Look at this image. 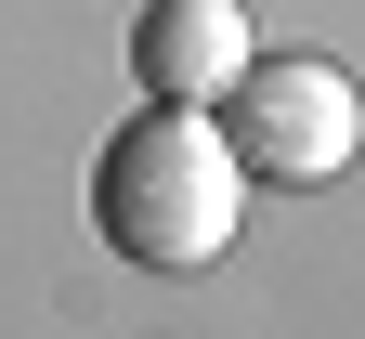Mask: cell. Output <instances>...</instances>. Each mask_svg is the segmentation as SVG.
Segmentation results:
<instances>
[{"label": "cell", "mask_w": 365, "mask_h": 339, "mask_svg": "<svg viewBox=\"0 0 365 339\" xmlns=\"http://www.w3.org/2000/svg\"><path fill=\"white\" fill-rule=\"evenodd\" d=\"M91 209H105V248L144 261V274H209L248 222V170L222 143L209 105H144L105 131L91 157Z\"/></svg>", "instance_id": "6da1fadb"}, {"label": "cell", "mask_w": 365, "mask_h": 339, "mask_svg": "<svg viewBox=\"0 0 365 339\" xmlns=\"http://www.w3.org/2000/svg\"><path fill=\"white\" fill-rule=\"evenodd\" d=\"M130 79L157 105H222L248 79V0H157L130 26Z\"/></svg>", "instance_id": "3957f363"}, {"label": "cell", "mask_w": 365, "mask_h": 339, "mask_svg": "<svg viewBox=\"0 0 365 339\" xmlns=\"http://www.w3.org/2000/svg\"><path fill=\"white\" fill-rule=\"evenodd\" d=\"M222 143H235V170L248 183H339L352 170V143H365V105H352V79L339 66H313V53H248V79L222 91Z\"/></svg>", "instance_id": "7a4b0ae2"}]
</instances>
